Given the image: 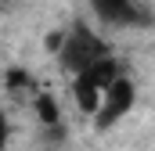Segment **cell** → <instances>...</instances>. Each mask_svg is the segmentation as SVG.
I'll return each mask as SVG.
<instances>
[{"label":"cell","mask_w":155,"mask_h":151,"mask_svg":"<svg viewBox=\"0 0 155 151\" xmlns=\"http://www.w3.org/2000/svg\"><path fill=\"white\" fill-rule=\"evenodd\" d=\"M108 54H112L108 40L101 36L87 18H76V22L69 25V33H65L61 50H58V65H61L69 76H76V72H83V69H90L94 61L108 58Z\"/></svg>","instance_id":"1"},{"label":"cell","mask_w":155,"mask_h":151,"mask_svg":"<svg viewBox=\"0 0 155 151\" xmlns=\"http://www.w3.org/2000/svg\"><path fill=\"white\" fill-rule=\"evenodd\" d=\"M90 14L105 29H144L152 25V11L141 0H87Z\"/></svg>","instance_id":"2"},{"label":"cell","mask_w":155,"mask_h":151,"mask_svg":"<svg viewBox=\"0 0 155 151\" xmlns=\"http://www.w3.org/2000/svg\"><path fill=\"white\" fill-rule=\"evenodd\" d=\"M134 108H137V83H134L130 72H123L116 83L105 90V101H101L97 115H94V130H97V133H108V130L119 126Z\"/></svg>","instance_id":"3"},{"label":"cell","mask_w":155,"mask_h":151,"mask_svg":"<svg viewBox=\"0 0 155 151\" xmlns=\"http://www.w3.org/2000/svg\"><path fill=\"white\" fill-rule=\"evenodd\" d=\"M69 94H72V104H76L83 115H97V108H101V101H105V90L90 79L87 72H76L72 76V83H69Z\"/></svg>","instance_id":"4"},{"label":"cell","mask_w":155,"mask_h":151,"mask_svg":"<svg viewBox=\"0 0 155 151\" xmlns=\"http://www.w3.org/2000/svg\"><path fill=\"white\" fill-rule=\"evenodd\" d=\"M29 108H33V115H36V122L43 130H61V104H58V97L51 90H36Z\"/></svg>","instance_id":"5"},{"label":"cell","mask_w":155,"mask_h":151,"mask_svg":"<svg viewBox=\"0 0 155 151\" xmlns=\"http://www.w3.org/2000/svg\"><path fill=\"white\" fill-rule=\"evenodd\" d=\"M4 90H7V94H22L25 101H33L40 86H36V79H33V76L25 72V69L11 65V69H7V76H4Z\"/></svg>","instance_id":"6"},{"label":"cell","mask_w":155,"mask_h":151,"mask_svg":"<svg viewBox=\"0 0 155 151\" xmlns=\"http://www.w3.org/2000/svg\"><path fill=\"white\" fill-rule=\"evenodd\" d=\"M65 33H69V29H54V33H47V36H43V50L58 58V50H61V43H65Z\"/></svg>","instance_id":"7"}]
</instances>
